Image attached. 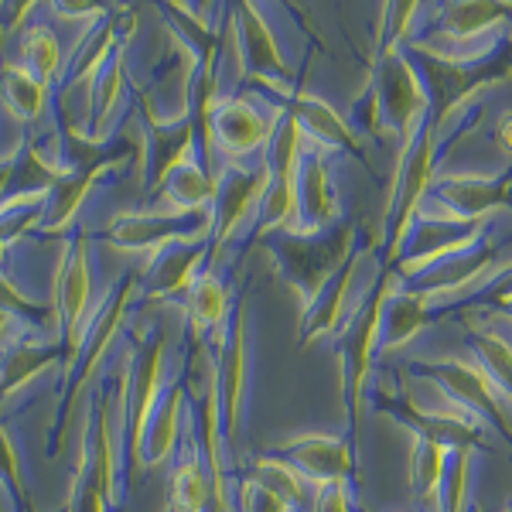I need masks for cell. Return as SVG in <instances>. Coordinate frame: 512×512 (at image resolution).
Wrapping results in <instances>:
<instances>
[{
  "mask_svg": "<svg viewBox=\"0 0 512 512\" xmlns=\"http://www.w3.org/2000/svg\"><path fill=\"white\" fill-rule=\"evenodd\" d=\"M502 512H512V495H509V499H506V509H502Z\"/></svg>",
  "mask_w": 512,
  "mask_h": 512,
  "instance_id": "cell-43",
  "label": "cell"
},
{
  "mask_svg": "<svg viewBox=\"0 0 512 512\" xmlns=\"http://www.w3.org/2000/svg\"><path fill=\"white\" fill-rule=\"evenodd\" d=\"M369 89H373V96L379 103L383 130L400 137V144H407V140L424 127V120L431 117V93H427L420 65L414 62V55H410L407 48L376 52Z\"/></svg>",
  "mask_w": 512,
  "mask_h": 512,
  "instance_id": "cell-10",
  "label": "cell"
},
{
  "mask_svg": "<svg viewBox=\"0 0 512 512\" xmlns=\"http://www.w3.org/2000/svg\"><path fill=\"white\" fill-rule=\"evenodd\" d=\"M164 359H168V338L161 325H147L123 355V383H120V437L130 458V472L147 434L154 410H158L168 379H164Z\"/></svg>",
  "mask_w": 512,
  "mask_h": 512,
  "instance_id": "cell-5",
  "label": "cell"
},
{
  "mask_svg": "<svg viewBox=\"0 0 512 512\" xmlns=\"http://www.w3.org/2000/svg\"><path fill=\"white\" fill-rule=\"evenodd\" d=\"M202 352L209 359L212 379H216L226 458H233L239 444V427H243L239 420H243L246 393H250V335H246V308L239 294L233 301V311H229L226 332H222L216 345H205Z\"/></svg>",
  "mask_w": 512,
  "mask_h": 512,
  "instance_id": "cell-11",
  "label": "cell"
},
{
  "mask_svg": "<svg viewBox=\"0 0 512 512\" xmlns=\"http://www.w3.org/2000/svg\"><path fill=\"white\" fill-rule=\"evenodd\" d=\"M195 151H198L195 117L158 120L151 113H144V137H140V185H144V192L158 195L171 171Z\"/></svg>",
  "mask_w": 512,
  "mask_h": 512,
  "instance_id": "cell-19",
  "label": "cell"
},
{
  "mask_svg": "<svg viewBox=\"0 0 512 512\" xmlns=\"http://www.w3.org/2000/svg\"><path fill=\"white\" fill-rule=\"evenodd\" d=\"M253 478L260 485H267L270 492H277L280 499H287L297 512H315V499H318V489L308 482L291 461H284L280 454L267 451L253 461Z\"/></svg>",
  "mask_w": 512,
  "mask_h": 512,
  "instance_id": "cell-32",
  "label": "cell"
},
{
  "mask_svg": "<svg viewBox=\"0 0 512 512\" xmlns=\"http://www.w3.org/2000/svg\"><path fill=\"white\" fill-rule=\"evenodd\" d=\"M260 246L274 260L280 280L291 287L304 308L342 270V263L359 250L362 233L355 222H338V226L325 229V233L280 229V233L263 239Z\"/></svg>",
  "mask_w": 512,
  "mask_h": 512,
  "instance_id": "cell-3",
  "label": "cell"
},
{
  "mask_svg": "<svg viewBox=\"0 0 512 512\" xmlns=\"http://www.w3.org/2000/svg\"><path fill=\"white\" fill-rule=\"evenodd\" d=\"M18 52H21L18 65L24 72H31V76L41 79L45 86H59V79L65 72L62 45H59V35H55L45 21H31L28 28L21 31Z\"/></svg>",
  "mask_w": 512,
  "mask_h": 512,
  "instance_id": "cell-31",
  "label": "cell"
},
{
  "mask_svg": "<svg viewBox=\"0 0 512 512\" xmlns=\"http://www.w3.org/2000/svg\"><path fill=\"white\" fill-rule=\"evenodd\" d=\"M270 188V168L263 158L250 161H226L216 168V233H212V263L229 243H236L253 212L260 209L263 195Z\"/></svg>",
  "mask_w": 512,
  "mask_h": 512,
  "instance_id": "cell-13",
  "label": "cell"
},
{
  "mask_svg": "<svg viewBox=\"0 0 512 512\" xmlns=\"http://www.w3.org/2000/svg\"><path fill=\"white\" fill-rule=\"evenodd\" d=\"M52 103H55L52 86H45V82L35 79L31 72H24L18 62L4 65V113L14 123L35 127V123L45 120Z\"/></svg>",
  "mask_w": 512,
  "mask_h": 512,
  "instance_id": "cell-30",
  "label": "cell"
},
{
  "mask_svg": "<svg viewBox=\"0 0 512 512\" xmlns=\"http://www.w3.org/2000/svg\"><path fill=\"white\" fill-rule=\"evenodd\" d=\"M338 222H342V205H338L332 171H328V154L318 147H304L301 164H297V212L291 229L325 233Z\"/></svg>",
  "mask_w": 512,
  "mask_h": 512,
  "instance_id": "cell-21",
  "label": "cell"
},
{
  "mask_svg": "<svg viewBox=\"0 0 512 512\" xmlns=\"http://www.w3.org/2000/svg\"><path fill=\"white\" fill-rule=\"evenodd\" d=\"M369 407H373L376 414H386L390 420H396L400 427H407L414 437L444 444L448 451L489 448V427H485L478 417L468 414V410L454 407L448 396H441L437 407H424V403H417L410 393H390L379 383H373L369 386Z\"/></svg>",
  "mask_w": 512,
  "mask_h": 512,
  "instance_id": "cell-8",
  "label": "cell"
},
{
  "mask_svg": "<svg viewBox=\"0 0 512 512\" xmlns=\"http://www.w3.org/2000/svg\"><path fill=\"white\" fill-rule=\"evenodd\" d=\"M158 198H161V205L185 209V212L212 209V202H216V171L202 158V151L188 154V158L171 171Z\"/></svg>",
  "mask_w": 512,
  "mask_h": 512,
  "instance_id": "cell-29",
  "label": "cell"
},
{
  "mask_svg": "<svg viewBox=\"0 0 512 512\" xmlns=\"http://www.w3.org/2000/svg\"><path fill=\"white\" fill-rule=\"evenodd\" d=\"M164 512H168V509H164Z\"/></svg>",
  "mask_w": 512,
  "mask_h": 512,
  "instance_id": "cell-44",
  "label": "cell"
},
{
  "mask_svg": "<svg viewBox=\"0 0 512 512\" xmlns=\"http://www.w3.org/2000/svg\"><path fill=\"white\" fill-rule=\"evenodd\" d=\"M427 209H437L458 222H492L495 212L512 209V168L499 175L434 178Z\"/></svg>",
  "mask_w": 512,
  "mask_h": 512,
  "instance_id": "cell-16",
  "label": "cell"
},
{
  "mask_svg": "<svg viewBox=\"0 0 512 512\" xmlns=\"http://www.w3.org/2000/svg\"><path fill=\"white\" fill-rule=\"evenodd\" d=\"M489 229H492V222H458L424 205V212L417 216L410 236L403 239L393 270L403 280H414L417 274H424L427 267H434V263L448 260V256L465 250V246L478 243Z\"/></svg>",
  "mask_w": 512,
  "mask_h": 512,
  "instance_id": "cell-15",
  "label": "cell"
},
{
  "mask_svg": "<svg viewBox=\"0 0 512 512\" xmlns=\"http://www.w3.org/2000/svg\"><path fill=\"white\" fill-rule=\"evenodd\" d=\"M400 284V274L393 267H383L376 284L355 301L352 315L345 318L342 332L335 335V359L342 373V396L349 410V437L359 431L362 410L369 403V386H373V366L379 359V328H383V311L390 294Z\"/></svg>",
  "mask_w": 512,
  "mask_h": 512,
  "instance_id": "cell-2",
  "label": "cell"
},
{
  "mask_svg": "<svg viewBox=\"0 0 512 512\" xmlns=\"http://www.w3.org/2000/svg\"><path fill=\"white\" fill-rule=\"evenodd\" d=\"M468 355L485 369L495 386L512 400V342L502 338L499 332H489V328H468Z\"/></svg>",
  "mask_w": 512,
  "mask_h": 512,
  "instance_id": "cell-33",
  "label": "cell"
},
{
  "mask_svg": "<svg viewBox=\"0 0 512 512\" xmlns=\"http://www.w3.org/2000/svg\"><path fill=\"white\" fill-rule=\"evenodd\" d=\"M4 492L14 495V502L21 506V512H35L31 506V495H28V485H24V468H21V448L18 441H14L11 427H4Z\"/></svg>",
  "mask_w": 512,
  "mask_h": 512,
  "instance_id": "cell-38",
  "label": "cell"
},
{
  "mask_svg": "<svg viewBox=\"0 0 512 512\" xmlns=\"http://www.w3.org/2000/svg\"><path fill=\"white\" fill-rule=\"evenodd\" d=\"M277 113L280 103L267 113L250 96H219L209 117V151H216L219 164L263 158L277 127Z\"/></svg>",
  "mask_w": 512,
  "mask_h": 512,
  "instance_id": "cell-14",
  "label": "cell"
},
{
  "mask_svg": "<svg viewBox=\"0 0 512 512\" xmlns=\"http://www.w3.org/2000/svg\"><path fill=\"white\" fill-rule=\"evenodd\" d=\"M270 451L291 461L318 492L332 485H355V444L349 434L304 431L274 444Z\"/></svg>",
  "mask_w": 512,
  "mask_h": 512,
  "instance_id": "cell-17",
  "label": "cell"
},
{
  "mask_svg": "<svg viewBox=\"0 0 512 512\" xmlns=\"http://www.w3.org/2000/svg\"><path fill=\"white\" fill-rule=\"evenodd\" d=\"M437 308H441V304L431 301L427 294L414 291V287H407L400 277V284H396V291L390 294L386 311H383V328H379V359L396 352V349H403L410 338H417L427 325H434Z\"/></svg>",
  "mask_w": 512,
  "mask_h": 512,
  "instance_id": "cell-26",
  "label": "cell"
},
{
  "mask_svg": "<svg viewBox=\"0 0 512 512\" xmlns=\"http://www.w3.org/2000/svg\"><path fill=\"white\" fill-rule=\"evenodd\" d=\"M448 454L451 451L444 444L414 437V451H410V492H414V499L437 502L444 468H448Z\"/></svg>",
  "mask_w": 512,
  "mask_h": 512,
  "instance_id": "cell-34",
  "label": "cell"
},
{
  "mask_svg": "<svg viewBox=\"0 0 512 512\" xmlns=\"http://www.w3.org/2000/svg\"><path fill=\"white\" fill-rule=\"evenodd\" d=\"M236 512H297L291 502L260 485L253 475H243L236 482Z\"/></svg>",
  "mask_w": 512,
  "mask_h": 512,
  "instance_id": "cell-37",
  "label": "cell"
},
{
  "mask_svg": "<svg viewBox=\"0 0 512 512\" xmlns=\"http://www.w3.org/2000/svg\"><path fill=\"white\" fill-rule=\"evenodd\" d=\"M410 369L437 386V393L448 396L454 407L468 410L482 420L489 431H499L512 444V400L495 386L472 355H437V359H414Z\"/></svg>",
  "mask_w": 512,
  "mask_h": 512,
  "instance_id": "cell-6",
  "label": "cell"
},
{
  "mask_svg": "<svg viewBox=\"0 0 512 512\" xmlns=\"http://www.w3.org/2000/svg\"><path fill=\"white\" fill-rule=\"evenodd\" d=\"M212 260V239H185V243H171L147 256V267L140 274V297L144 301H185Z\"/></svg>",
  "mask_w": 512,
  "mask_h": 512,
  "instance_id": "cell-18",
  "label": "cell"
},
{
  "mask_svg": "<svg viewBox=\"0 0 512 512\" xmlns=\"http://www.w3.org/2000/svg\"><path fill=\"white\" fill-rule=\"evenodd\" d=\"M65 369V345L59 338H35L24 335L18 342L4 345V400L18 396L31 379H38L45 369Z\"/></svg>",
  "mask_w": 512,
  "mask_h": 512,
  "instance_id": "cell-28",
  "label": "cell"
},
{
  "mask_svg": "<svg viewBox=\"0 0 512 512\" xmlns=\"http://www.w3.org/2000/svg\"><path fill=\"white\" fill-rule=\"evenodd\" d=\"M437 154H441V137H437L434 120L427 117L424 127L417 130L407 144H400V158H396L390 202L383 212V233H379V250H383V267H393L400 256L403 239L410 236L417 216L424 212L427 195L434 188Z\"/></svg>",
  "mask_w": 512,
  "mask_h": 512,
  "instance_id": "cell-4",
  "label": "cell"
},
{
  "mask_svg": "<svg viewBox=\"0 0 512 512\" xmlns=\"http://www.w3.org/2000/svg\"><path fill=\"white\" fill-rule=\"evenodd\" d=\"M284 106L297 117L304 147H318V151H325V154H349V158L362 161L359 134H355L352 123L345 120L332 103H325V99L315 93L297 89Z\"/></svg>",
  "mask_w": 512,
  "mask_h": 512,
  "instance_id": "cell-24",
  "label": "cell"
},
{
  "mask_svg": "<svg viewBox=\"0 0 512 512\" xmlns=\"http://www.w3.org/2000/svg\"><path fill=\"white\" fill-rule=\"evenodd\" d=\"M127 99H130V55H127V45H120L117 52H113V59L106 62V69L96 76L93 89H89L86 117H82L79 134L96 147L113 144L123 123Z\"/></svg>",
  "mask_w": 512,
  "mask_h": 512,
  "instance_id": "cell-20",
  "label": "cell"
},
{
  "mask_svg": "<svg viewBox=\"0 0 512 512\" xmlns=\"http://www.w3.org/2000/svg\"><path fill=\"white\" fill-rule=\"evenodd\" d=\"M315 512H355V485H332V489H321L315 499Z\"/></svg>",
  "mask_w": 512,
  "mask_h": 512,
  "instance_id": "cell-39",
  "label": "cell"
},
{
  "mask_svg": "<svg viewBox=\"0 0 512 512\" xmlns=\"http://www.w3.org/2000/svg\"><path fill=\"white\" fill-rule=\"evenodd\" d=\"M48 11H55L62 21H86V24H96V21H103L106 14H110V7H103V4H76V0H65V4H52Z\"/></svg>",
  "mask_w": 512,
  "mask_h": 512,
  "instance_id": "cell-40",
  "label": "cell"
},
{
  "mask_svg": "<svg viewBox=\"0 0 512 512\" xmlns=\"http://www.w3.org/2000/svg\"><path fill=\"white\" fill-rule=\"evenodd\" d=\"M123 164H127V158H110V161L96 164V168H86V171H76V175L62 178L59 185L52 188V195H48V209H45V219H41V226H38V236L65 233V229L76 222L82 202L96 192L99 181H103L106 175H113V171H120Z\"/></svg>",
  "mask_w": 512,
  "mask_h": 512,
  "instance_id": "cell-27",
  "label": "cell"
},
{
  "mask_svg": "<svg viewBox=\"0 0 512 512\" xmlns=\"http://www.w3.org/2000/svg\"><path fill=\"white\" fill-rule=\"evenodd\" d=\"M188 420H192L188 383H185V376H171L168 390H164L158 410H154L151 424H147L144 441H140L130 478H137L140 472H151V468H161L168 458H175L178 444L185 441V434H188Z\"/></svg>",
  "mask_w": 512,
  "mask_h": 512,
  "instance_id": "cell-22",
  "label": "cell"
},
{
  "mask_svg": "<svg viewBox=\"0 0 512 512\" xmlns=\"http://www.w3.org/2000/svg\"><path fill=\"white\" fill-rule=\"evenodd\" d=\"M236 294L229 291V284L219 274V263H209V267L198 274V280L192 284V291L185 294L181 301V311H185L188 321V335L198 349L205 345H216L222 332H226L229 311H233Z\"/></svg>",
  "mask_w": 512,
  "mask_h": 512,
  "instance_id": "cell-25",
  "label": "cell"
},
{
  "mask_svg": "<svg viewBox=\"0 0 512 512\" xmlns=\"http://www.w3.org/2000/svg\"><path fill=\"white\" fill-rule=\"evenodd\" d=\"M216 233V212L212 209H171V205H151V209H123L103 229V243L120 253L154 256L171 243L185 239H212Z\"/></svg>",
  "mask_w": 512,
  "mask_h": 512,
  "instance_id": "cell-9",
  "label": "cell"
},
{
  "mask_svg": "<svg viewBox=\"0 0 512 512\" xmlns=\"http://www.w3.org/2000/svg\"><path fill=\"white\" fill-rule=\"evenodd\" d=\"M226 38L236 52L239 72L246 82H253L263 96L287 103L297 86L291 76V65H287L284 52H280V41L270 28V21L263 18V11L256 4H233L226 14Z\"/></svg>",
  "mask_w": 512,
  "mask_h": 512,
  "instance_id": "cell-7",
  "label": "cell"
},
{
  "mask_svg": "<svg viewBox=\"0 0 512 512\" xmlns=\"http://www.w3.org/2000/svg\"><path fill=\"white\" fill-rule=\"evenodd\" d=\"M366 253H369V246L362 243L359 250L342 263V270L301 308V345L321 342V338H335L342 332L345 318H349L355 308V304H349V297H352L355 274H359L362 256Z\"/></svg>",
  "mask_w": 512,
  "mask_h": 512,
  "instance_id": "cell-23",
  "label": "cell"
},
{
  "mask_svg": "<svg viewBox=\"0 0 512 512\" xmlns=\"http://www.w3.org/2000/svg\"><path fill=\"white\" fill-rule=\"evenodd\" d=\"M495 144L506 158H512V110H502L495 120Z\"/></svg>",
  "mask_w": 512,
  "mask_h": 512,
  "instance_id": "cell-41",
  "label": "cell"
},
{
  "mask_svg": "<svg viewBox=\"0 0 512 512\" xmlns=\"http://www.w3.org/2000/svg\"><path fill=\"white\" fill-rule=\"evenodd\" d=\"M475 451L478 448H454L448 454V468H444V478H441V495H437V512H468Z\"/></svg>",
  "mask_w": 512,
  "mask_h": 512,
  "instance_id": "cell-35",
  "label": "cell"
},
{
  "mask_svg": "<svg viewBox=\"0 0 512 512\" xmlns=\"http://www.w3.org/2000/svg\"><path fill=\"white\" fill-rule=\"evenodd\" d=\"M52 308L55 318H59L65 369H69L72 359H76V342L82 325H86L89 311L96 308L93 267H89V233H82V229H72L59 250V263H55V277H52Z\"/></svg>",
  "mask_w": 512,
  "mask_h": 512,
  "instance_id": "cell-12",
  "label": "cell"
},
{
  "mask_svg": "<svg viewBox=\"0 0 512 512\" xmlns=\"http://www.w3.org/2000/svg\"><path fill=\"white\" fill-rule=\"evenodd\" d=\"M137 301H144V297H140L137 274H123L96 297V308L89 311L86 325H82V332H79L76 359H72V366L62 373L59 400H55V414H52V441H48V454H52V458L62 448L65 420L72 417V403L79 400V393L89 390V383H93L96 373L103 369L106 355H110L123 321H127Z\"/></svg>",
  "mask_w": 512,
  "mask_h": 512,
  "instance_id": "cell-1",
  "label": "cell"
},
{
  "mask_svg": "<svg viewBox=\"0 0 512 512\" xmlns=\"http://www.w3.org/2000/svg\"><path fill=\"white\" fill-rule=\"evenodd\" d=\"M62 512H117L110 502V495L99 485V478L93 475L86 461V451L79 448V458H76V478H72V492H69V502H65Z\"/></svg>",
  "mask_w": 512,
  "mask_h": 512,
  "instance_id": "cell-36",
  "label": "cell"
},
{
  "mask_svg": "<svg viewBox=\"0 0 512 512\" xmlns=\"http://www.w3.org/2000/svg\"><path fill=\"white\" fill-rule=\"evenodd\" d=\"M492 308L495 311H502V315H506L509 321H512V291H506V294H499V297H492Z\"/></svg>",
  "mask_w": 512,
  "mask_h": 512,
  "instance_id": "cell-42",
  "label": "cell"
}]
</instances>
